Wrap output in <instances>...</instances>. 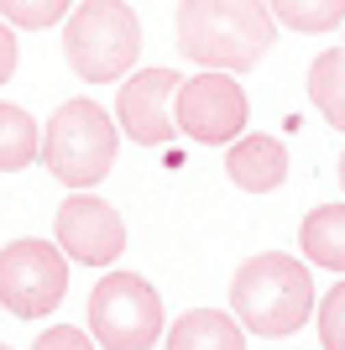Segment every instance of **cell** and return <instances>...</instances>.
Returning a JSON list of instances; mask_svg holds the SVG:
<instances>
[{
  "mask_svg": "<svg viewBox=\"0 0 345 350\" xmlns=\"http://www.w3.org/2000/svg\"><path fill=\"white\" fill-rule=\"evenodd\" d=\"M319 345L345 350V282H335V288L319 298Z\"/></svg>",
  "mask_w": 345,
  "mask_h": 350,
  "instance_id": "obj_17",
  "label": "cell"
},
{
  "mask_svg": "<svg viewBox=\"0 0 345 350\" xmlns=\"http://www.w3.org/2000/svg\"><path fill=\"white\" fill-rule=\"evenodd\" d=\"M68 293V256L47 241H11L0 251V304L16 319H42Z\"/></svg>",
  "mask_w": 345,
  "mask_h": 350,
  "instance_id": "obj_6",
  "label": "cell"
},
{
  "mask_svg": "<svg viewBox=\"0 0 345 350\" xmlns=\"http://www.w3.org/2000/svg\"><path fill=\"white\" fill-rule=\"evenodd\" d=\"M309 100L319 105V116L330 120L335 131H345V42L324 47L309 68Z\"/></svg>",
  "mask_w": 345,
  "mask_h": 350,
  "instance_id": "obj_13",
  "label": "cell"
},
{
  "mask_svg": "<svg viewBox=\"0 0 345 350\" xmlns=\"http://www.w3.org/2000/svg\"><path fill=\"white\" fill-rule=\"evenodd\" d=\"M267 11L293 31H330L345 21V0H267Z\"/></svg>",
  "mask_w": 345,
  "mask_h": 350,
  "instance_id": "obj_15",
  "label": "cell"
},
{
  "mask_svg": "<svg viewBox=\"0 0 345 350\" xmlns=\"http://www.w3.org/2000/svg\"><path fill=\"white\" fill-rule=\"evenodd\" d=\"M16 73V37H11V27L0 21V84Z\"/></svg>",
  "mask_w": 345,
  "mask_h": 350,
  "instance_id": "obj_19",
  "label": "cell"
},
{
  "mask_svg": "<svg viewBox=\"0 0 345 350\" xmlns=\"http://www.w3.org/2000/svg\"><path fill=\"white\" fill-rule=\"evenodd\" d=\"M115 146H120V126L110 120V110H100L94 100H68L58 105V116L42 131L47 173L68 189H94L105 173L115 167Z\"/></svg>",
  "mask_w": 345,
  "mask_h": 350,
  "instance_id": "obj_3",
  "label": "cell"
},
{
  "mask_svg": "<svg viewBox=\"0 0 345 350\" xmlns=\"http://www.w3.org/2000/svg\"><path fill=\"white\" fill-rule=\"evenodd\" d=\"M63 53H68V68L84 84H110L142 53V21L126 0H84L68 16Z\"/></svg>",
  "mask_w": 345,
  "mask_h": 350,
  "instance_id": "obj_4",
  "label": "cell"
},
{
  "mask_svg": "<svg viewBox=\"0 0 345 350\" xmlns=\"http://www.w3.org/2000/svg\"><path fill=\"white\" fill-rule=\"evenodd\" d=\"M0 16L11 27H27V31H42L53 21L68 16V0H0Z\"/></svg>",
  "mask_w": 345,
  "mask_h": 350,
  "instance_id": "obj_16",
  "label": "cell"
},
{
  "mask_svg": "<svg viewBox=\"0 0 345 350\" xmlns=\"http://www.w3.org/2000/svg\"><path fill=\"white\" fill-rule=\"evenodd\" d=\"M42 152V131L21 105H0V173H21Z\"/></svg>",
  "mask_w": 345,
  "mask_h": 350,
  "instance_id": "obj_14",
  "label": "cell"
},
{
  "mask_svg": "<svg viewBox=\"0 0 345 350\" xmlns=\"http://www.w3.org/2000/svg\"><path fill=\"white\" fill-rule=\"evenodd\" d=\"M272 37L267 0H178V47L215 73L257 68Z\"/></svg>",
  "mask_w": 345,
  "mask_h": 350,
  "instance_id": "obj_1",
  "label": "cell"
},
{
  "mask_svg": "<svg viewBox=\"0 0 345 350\" xmlns=\"http://www.w3.org/2000/svg\"><path fill=\"white\" fill-rule=\"evenodd\" d=\"M58 251H68L84 267H110L126 251V219L94 193H73L58 209Z\"/></svg>",
  "mask_w": 345,
  "mask_h": 350,
  "instance_id": "obj_9",
  "label": "cell"
},
{
  "mask_svg": "<svg viewBox=\"0 0 345 350\" xmlns=\"http://www.w3.org/2000/svg\"><path fill=\"white\" fill-rule=\"evenodd\" d=\"M230 304H235V324L246 335H298L314 314V278L298 256L261 251V256L241 262V272L230 282Z\"/></svg>",
  "mask_w": 345,
  "mask_h": 350,
  "instance_id": "obj_2",
  "label": "cell"
},
{
  "mask_svg": "<svg viewBox=\"0 0 345 350\" xmlns=\"http://www.w3.org/2000/svg\"><path fill=\"white\" fill-rule=\"evenodd\" d=\"M298 251L314 267L345 272V204H319L298 225Z\"/></svg>",
  "mask_w": 345,
  "mask_h": 350,
  "instance_id": "obj_12",
  "label": "cell"
},
{
  "mask_svg": "<svg viewBox=\"0 0 345 350\" xmlns=\"http://www.w3.org/2000/svg\"><path fill=\"white\" fill-rule=\"evenodd\" d=\"M162 335H168V350H246V329L220 308H194Z\"/></svg>",
  "mask_w": 345,
  "mask_h": 350,
  "instance_id": "obj_11",
  "label": "cell"
},
{
  "mask_svg": "<svg viewBox=\"0 0 345 350\" xmlns=\"http://www.w3.org/2000/svg\"><path fill=\"white\" fill-rule=\"evenodd\" d=\"M340 183H345V152H340Z\"/></svg>",
  "mask_w": 345,
  "mask_h": 350,
  "instance_id": "obj_20",
  "label": "cell"
},
{
  "mask_svg": "<svg viewBox=\"0 0 345 350\" xmlns=\"http://www.w3.org/2000/svg\"><path fill=\"white\" fill-rule=\"evenodd\" d=\"M31 350H94V340L79 335V329H68V324H53V329L37 335V345H31Z\"/></svg>",
  "mask_w": 345,
  "mask_h": 350,
  "instance_id": "obj_18",
  "label": "cell"
},
{
  "mask_svg": "<svg viewBox=\"0 0 345 350\" xmlns=\"http://www.w3.org/2000/svg\"><path fill=\"white\" fill-rule=\"evenodd\" d=\"M178 73L172 68H142L131 73L126 84H120V94H115V126L131 136V142L142 146H162L172 142V94H178Z\"/></svg>",
  "mask_w": 345,
  "mask_h": 350,
  "instance_id": "obj_8",
  "label": "cell"
},
{
  "mask_svg": "<svg viewBox=\"0 0 345 350\" xmlns=\"http://www.w3.org/2000/svg\"><path fill=\"white\" fill-rule=\"evenodd\" d=\"M0 350H11V345H0Z\"/></svg>",
  "mask_w": 345,
  "mask_h": 350,
  "instance_id": "obj_21",
  "label": "cell"
},
{
  "mask_svg": "<svg viewBox=\"0 0 345 350\" xmlns=\"http://www.w3.org/2000/svg\"><path fill=\"white\" fill-rule=\"evenodd\" d=\"M246 116H251L246 110V89L230 73H215V68L183 79L178 94H172V126L183 136H194V142H204V146L235 142Z\"/></svg>",
  "mask_w": 345,
  "mask_h": 350,
  "instance_id": "obj_7",
  "label": "cell"
},
{
  "mask_svg": "<svg viewBox=\"0 0 345 350\" xmlns=\"http://www.w3.org/2000/svg\"><path fill=\"white\" fill-rule=\"evenodd\" d=\"M225 178L246 193H272L288 178V152L277 136H235L225 152Z\"/></svg>",
  "mask_w": 345,
  "mask_h": 350,
  "instance_id": "obj_10",
  "label": "cell"
},
{
  "mask_svg": "<svg viewBox=\"0 0 345 350\" xmlns=\"http://www.w3.org/2000/svg\"><path fill=\"white\" fill-rule=\"evenodd\" d=\"M162 293L136 272H110L89 293V335L105 350H152L162 340Z\"/></svg>",
  "mask_w": 345,
  "mask_h": 350,
  "instance_id": "obj_5",
  "label": "cell"
}]
</instances>
